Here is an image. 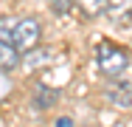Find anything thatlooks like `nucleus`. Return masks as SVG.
<instances>
[{"instance_id":"obj_7","label":"nucleus","mask_w":132,"mask_h":127,"mask_svg":"<svg viewBox=\"0 0 132 127\" xmlns=\"http://www.w3.org/2000/svg\"><path fill=\"white\" fill-rule=\"evenodd\" d=\"M76 6L81 9V14H87V17H96V14H101L107 9V0H73Z\"/></svg>"},{"instance_id":"obj_1","label":"nucleus","mask_w":132,"mask_h":127,"mask_svg":"<svg viewBox=\"0 0 132 127\" xmlns=\"http://www.w3.org/2000/svg\"><path fill=\"white\" fill-rule=\"evenodd\" d=\"M39 40H42V25H39L37 17H23V20L14 23V28H11V43H14V48L20 51V54L34 51L39 45Z\"/></svg>"},{"instance_id":"obj_5","label":"nucleus","mask_w":132,"mask_h":127,"mask_svg":"<svg viewBox=\"0 0 132 127\" xmlns=\"http://www.w3.org/2000/svg\"><path fill=\"white\" fill-rule=\"evenodd\" d=\"M104 11H107V17L112 23H118V20H124V17L132 14V0H107Z\"/></svg>"},{"instance_id":"obj_8","label":"nucleus","mask_w":132,"mask_h":127,"mask_svg":"<svg viewBox=\"0 0 132 127\" xmlns=\"http://www.w3.org/2000/svg\"><path fill=\"white\" fill-rule=\"evenodd\" d=\"M45 59H51V51H28L26 54V62L31 65V68H37V65H45Z\"/></svg>"},{"instance_id":"obj_10","label":"nucleus","mask_w":132,"mask_h":127,"mask_svg":"<svg viewBox=\"0 0 132 127\" xmlns=\"http://www.w3.org/2000/svg\"><path fill=\"white\" fill-rule=\"evenodd\" d=\"M56 127H73V122H70V119H68V116H62V119H59V122H56Z\"/></svg>"},{"instance_id":"obj_6","label":"nucleus","mask_w":132,"mask_h":127,"mask_svg":"<svg viewBox=\"0 0 132 127\" xmlns=\"http://www.w3.org/2000/svg\"><path fill=\"white\" fill-rule=\"evenodd\" d=\"M53 102H56V90L45 88V85H37V93H34V107H37V110H48Z\"/></svg>"},{"instance_id":"obj_3","label":"nucleus","mask_w":132,"mask_h":127,"mask_svg":"<svg viewBox=\"0 0 132 127\" xmlns=\"http://www.w3.org/2000/svg\"><path fill=\"white\" fill-rule=\"evenodd\" d=\"M107 102L115 107H132V82H118L107 90Z\"/></svg>"},{"instance_id":"obj_4","label":"nucleus","mask_w":132,"mask_h":127,"mask_svg":"<svg viewBox=\"0 0 132 127\" xmlns=\"http://www.w3.org/2000/svg\"><path fill=\"white\" fill-rule=\"evenodd\" d=\"M20 65V51L14 48L11 40L0 37V71H14Z\"/></svg>"},{"instance_id":"obj_2","label":"nucleus","mask_w":132,"mask_h":127,"mask_svg":"<svg viewBox=\"0 0 132 127\" xmlns=\"http://www.w3.org/2000/svg\"><path fill=\"white\" fill-rule=\"evenodd\" d=\"M127 65H129V57H127L124 48H115L110 43H98V71L104 76L118 79V76L127 71Z\"/></svg>"},{"instance_id":"obj_9","label":"nucleus","mask_w":132,"mask_h":127,"mask_svg":"<svg viewBox=\"0 0 132 127\" xmlns=\"http://www.w3.org/2000/svg\"><path fill=\"white\" fill-rule=\"evenodd\" d=\"M70 6H73V0H51V11L59 14V17H65L70 11Z\"/></svg>"},{"instance_id":"obj_11","label":"nucleus","mask_w":132,"mask_h":127,"mask_svg":"<svg viewBox=\"0 0 132 127\" xmlns=\"http://www.w3.org/2000/svg\"><path fill=\"white\" fill-rule=\"evenodd\" d=\"M112 127H124V124H112Z\"/></svg>"}]
</instances>
